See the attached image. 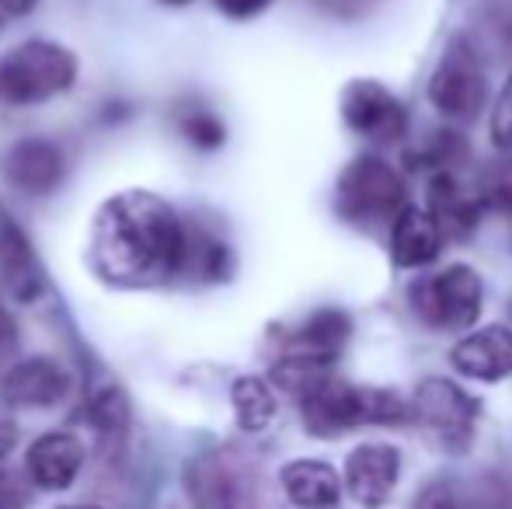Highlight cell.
I'll return each instance as SVG.
<instances>
[{
	"label": "cell",
	"instance_id": "obj_12",
	"mask_svg": "<svg viewBox=\"0 0 512 509\" xmlns=\"http://www.w3.org/2000/svg\"><path fill=\"white\" fill-rule=\"evenodd\" d=\"M74 387V377L53 356H32L11 367L0 381V398L14 408H53Z\"/></svg>",
	"mask_w": 512,
	"mask_h": 509
},
{
	"label": "cell",
	"instance_id": "obj_17",
	"mask_svg": "<svg viewBox=\"0 0 512 509\" xmlns=\"http://www.w3.org/2000/svg\"><path fill=\"white\" fill-rule=\"evenodd\" d=\"M0 279L21 304H32L42 293V269L32 255V245L7 217H0Z\"/></svg>",
	"mask_w": 512,
	"mask_h": 509
},
{
	"label": "cell",
	"instance_id": "obj_15",
	"mask_svg": "<svg viewBox=\"0 0 512 509\" xmlns=\"http://www.w3.org/2000/svg\"><path fill=\"white\" fill-rule=\"evenodd\" d=\"M443 234L436 231L432 217L418 206H405L398 217L391 220V258L398 269H422V265L436 262L443 252Z\"/></svg>",
	"mask_w": 512,
	"mask_h": 509
},
{
	"label": "cell",
	"instance_id": "obj_11",
	"mask_svg": "<svg viewBox=\"0 0 512 509\" xmlns=\"http://www.w3.org/2000/svg\"><path fill=\"white\" fill-rule=\"evenodd\" d=\"M84 461H88V450L77 433L67 429H53V433H42L39 440H32L25 454V475L35 489L42 492H63L77 482Z\"/></svg>",
	"mask_w": 512,
	"mask_h": 509
},
{
	"label": "cell",
	"instance_id": "obj_6",
	"mask_svg": "<svg viewBox=\"0 0 512 509\" xmlns=\"http://www.w3.org/2000/svg\"><path fill=\"white\" fill-rule=\"evenodd\" d=\"M478 415H481L478 398H471L464 387L443 381V377L422 381L408 401V419L439 450H450V454H464L471 447L474 429H478Z\"/></svg>",
	"mask_w": 512,
	"mask_h": 509
},
{
	"label": "cell",
	"instance_id": "obj_25",
	"mask_svg": "<svg viewBox=\"0 0 512 509\" xmlns=\"http://www.w3.org/2000/svg\"><path fill=\"white\" fill-rule=\"evenodd\" d=\"M35 0H0V14H28Z\"/></svg>",
	"mask_w": 512,
	"mask_h": 509
},
{
	"label": "cell",
	"instance_id": "obj_3",
	"mask_svg": "<svg viewBox=\"0 0 512 509\" xmlns=\"http://www.w3.org/2000/svg\"><path fill=\"white\" fill-rule=\"evenodd\" d=\"M77 56L49 39H32L14 46L0 60V98L11 105H39L63 95L77 81Z\"/></svg>",
	"mask_w": 512,
	"mask_h": 509
},
{
	"label": "cell",
	"instance_id": "obj_23",
	"mask_svg": "<svg viewBox=\"0 0 512 509\" xmlns=\"http://www.w3.org/2000/svg\"><path fill=\"white\" fill-rule=\"evenodd\" d=\"M411 509H460V499L450 482H429L415 496V506Z\"/></svg>",
	"mask_w": 512,
	"mask_h": 509
},
{
	"label": "cell",
	"instance_id": "obj_27",
	"mask_svg": "<svg viewBox=\"0 0 512 509\" xmlns=\"http://www.w3.org/2000/svg\"><path fill=\"white\" fill-rule=\"evenodd\" d=\"M7 346H11V321L0 311V349H7Z\"/></svg>",
	"mask_w": 512,
	"mask_h": 509
},
{
	"label": "cell",
	"instance_id": "obj_24",
	"mask_svg": "<svg viewBox=\"0 0 512 509\" xmlns=\"http://www.w3.org/2000/svg\"><path fill=\"white\" fill-rule=\"evenodd\" d=\"M272 4H276V0H216L220 14H227V18H234V21L258 18V14H262L265 7H272Z\"/></svg>",
	"mask_w": 512,
	"mask_h": 509
},
{
	"label": "cell",
	"instance_id": "obj_13",
	"mask_svg": "<svg viewBox=\"0 0 512 509\" xmlns=\"http://www.w3.org/2000/svg\"><path fill=\"white\" fill-rule=\"evenodd\" d=\"M63 150L49 140H21L7 150L4 178L28 196H49L63 182Z\"/></svg>",
	"mask_w": 512,
	"mask_h": 509
},
{
	"label": "cell",
	"instance_id": "obj_2",
	"mask_svg": "<svg viewBox=\"0 0 512 509\" xmlns=\"http://www.w3.org/2000/svg\"><path fill=\"white\" fill-rule=\"evenodd\" d=\"M300 415L310 436L335 440L359 426H398L408 419V401L387 387H356L328 374L300 394Z\"/></svg>",
	"mask_w": 512,
	"mask_h": 509
},
{
	"label": "cell",
	"instance_id": "obj_1",
	"mask_svg": "<svg viewBox=\"0 0 512 509\" xmlns=\"http://www.w3.org/2000/svg\"><path fill=\"white\" fill-rule=\"evenodd\" d=\"M185 241L189 231L168 199L147 189H126L98 206L88 262L108 286L150 290L185 269Z\"/></svg>",
	"mask_w": 512,
	"mask_h": 509
},
{
	"label": "cell",
	"instance_id": "obj_26",
	"mask_svg": "<svg viewBox=\"0 0 512 509\" xmlns=\"http://www.w3.org/2000/svg\"><path fill=\"white\" fill-rule=\"evenodd\" d=\"M14 436H18V433H14V426H11V422H4V419H0V457H4V454H11V447H14Z\"/></svg>",
	"mask_w": 512,
	"mask_h": 509
},
{
	"label": "cell",
	"instance_id": "obj_20",
	"mask_svg": "<svg viewBox=\"0 0 512 509\" xmlns=\"http://www.w3.org/2000/svg\"><path fill=\"white\" fill-rule=\"evenodd\" d=\"M182 136L189 143H196V147L213 150L227 140V129H223V123L209 109H192L182 116Z\"/></svg>",
	"mask_w": 512,
	"mask_h": 509
},
{
	"label": "cell",
	"instance_id": "obj_22",
	"mask_svg": "<svg viewBox=\"0 0 512 509\" xmlns=\"http://www.w3.org/2000/svg\"><path fill=\"white\" fill-rule=\"evenodd\" d=\"M492 140L499 143L502 150L512 147V77L502 84L499 98H495L492 109Z\"/></svg>",
	"mask_w": 512,
	"mask_h": 509
},
{
	"label": "cell",
	"instance_id": "obj_8",
	"mask_svg": "<svg viewBox=\"0 0 512 509\" xmlns=\"http://www.w3.org/2000/svg\"><path fill=\"white\" fill-rule=\"evenodd\" d=\"M485 95V67L478 53L464 39L450 42L429 77V102L436 105L439 116L467 123L485 109Z\"/></svg>",
	"mask_w": 512,
	"mask_h": 509
},
{
	"label": "cell",
	"instance_id": "obj_14",
	"mask_svg": "<svg viewBox=\"0 0 512 509\" xmlns=\"http://www.w3.org/2000/svg\"><path fill=\"white\" fill-rule=\"evenodd\" d=\"M453 367L471 381H506L512 374V328L492 325L467 335L453 346Z\"/></svg>",
	"mask_w": 512,
	"mask_h": 509
},
{
	"label": "cell",
	"instance_id": "obj_9",
	"mask_svg": "<svg viewBox=\"0 0 512 509\" xmlns=\"http://www.w3.org/2000/svg\"><path fill=\"white\" fill-rule=\"evenodd\" d=\"M342 119L352 133L377 143H398L408 133V109L380 81H352L342 91Z\"/></svg>",
	"mask_w": 512,
	"mask_h": 509
},
{
	"label": "cell",
	"instance_id": "obj_28",
	"mask_svg": "<svg viewBox=\"0 0 512 509\" xmlns=\"http://www.w3.org/2000/svg\"><path fill=\"white\" fill-rule=\"evenodd\" d=\"M56 509H105V506H56Z\"/></svg>",
	"mask_w": 512,
	"mask_h": 509
},
{
	"label": "cell",
	"instance_id": "obj_21",
	"mask_svg": "<svg viewBox=\"0 0 512 509\" xmlns=\"http://www.w3.org/2000/svg\"><path fill=\"white\" fill-rule=\"evenodd\" d=\"M91 422L98 426V433L112 436V433H122L129 422V408H126V398H122L115 387H108V391L98 394L95 401H91Z\"/></svg>",
	"mask_w": 512,
	"mask_h": 509
},
{
	"label": "cell",
	"instance_id": "obj_4",
	"mask_svg": "<svg viewBox=\"0 0 512 509\" xmlns=\"http://www.w3.org/2000/svg\"><path fill=\"white\" fill-rule=\"evenodd\" d=\"M338 217L359 231H377L380 224H391L405 210V182L380 157H356L342 171L335 189Z\"/></svg>",
	"mask_w": 512,
	"mask_h": 509
},
{
	"label": "cell",
	"instance_id": "obj_19",
	"mask_svg": "<svg viewBox=\"0 0 512 509\" xmlns=\"http://www.w3.org/2000/svg\"><path fill=\"white\" fill-rule=\"evenodd\" d=\"M230 405L244 433H262L276 419V394L262 377H237L230 387Z\"/></svg>",
	"mask_w": 512,
	"mask_h": 509
},
{
	"label": "cell",
	"instance_id": "obj_29",
	"mask_svg": "<svg viewBox=\"0 0 512 509\" xmlns=\"http://www.w3.org/2000/svg\"><path fill=\"white\" fill-rule=\"evenodd\" d=\"M161 4H171V7H182V4H189V0H161Z\"/></svg>",
	"mask_w": 512,
	"mask_h": 509
},
{
	"label": "cell",
	"instance_id": "obj_16",
	"mask_svg": "<svg viewBox=\"0 0 512 509\" xmlns=\"http://www.w3.org/2000/svg\"><path fill=\"white\" fill-rule=\"evenodd\" d=\"M286 499L300 509H335L342 503V478L324 461H290L279 471Z\"/></svg>",
	"mask_w": 512,
	"mask_h": 509
},
{
	"label": "cell",
	"instance_id": "obj_18",
	"mask_svg": "<svg viewBox=\"0 0 512 509\" xmlns=\"http://www.w3.org/2000/svg\"><path fill=\"white\" fill-rule=\"evenodd\" d=\"M443 238H467L481 220V203L467 196L457 178L436 175L429 185V210H425Z\"/></svg>",
	"mask_w": 512,
	"mask_h": 509
},
{
	"label": "cell",
	"instance_id": "obj_5",
	"mask_svg": "<svg viewBox=\"0 0 512 509\" xmlns=\"http://www.w3.org/2000/svg\"><path fill=\"white\" fill-rule=\"evenodd\" d=\"M481 297L485 286L471 265H450L408 286L411 314L432 332H467L481 314Z\"/></svg>",
	"mask_w": 512,
	"mask_h": 509
},
{
	"label": "cell",
	"instance_id": "obj_10",
	"mask_svg": "<svg viewBox=\"0 0 512 509\" xmlns=\"http://www.w3.org/2000/svg\"><path fill=\"white\" fill-rule=\"evenodd\" d=\"M401 475V454L391 443H359L345 461V489L352 503L363 509H380L391 503Z\"/></svg>",
	"mask_w": 512,
	"mask_h": 509
},
{
	"label": "cell",
	"instance_id": "obj_7",
	"mask_svg": "<svg viewBox=\"0 0 512 509\" xmlns=\"http://www.w3.org/2000/svg\"><path fill=\"white\" fill-rule=\"evenodd\" d=\"M185 492L196 509H258V478L237 454H199L185 468Z\"/></svg>",
	"mask_w": 512,
	"mask_h": 509
}]
</instances>
